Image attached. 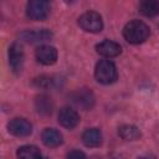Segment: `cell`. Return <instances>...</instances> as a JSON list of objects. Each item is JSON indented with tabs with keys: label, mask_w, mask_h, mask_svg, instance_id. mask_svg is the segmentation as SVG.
Masks as SVG:
<instances>
[{
	"label": "cell",
	"mask_w": 159,
	"mask_h": 159,
	"mask_svg": "<svg viewBox=\"0 0 159 159\" xmlns=\"http://www.w3.org/2000/svg\"><path fill=\"white\" fill-rule=\"evenodd\" d=\"M118 134L124 140H137L140 138V130L132 124H122L118 128Z\"/></svg>",
	"instance_id": "cell-14"
},
{
	"label": "cell",
	"mask_w": 159,
	"mask_h": 159,
	"mask_svg": "<svg viewBox=\"0 0 159 159\" xmlns=\"http://www.w3.org/2000/svg\"><path fill=\"white\" fill-rule=\"evenodd\" d=\"M42 142L45 145L50 147V148H55L62 144V134L60 133V130L55 129V128H46L42 132Z\"/></svg>",
	"instance_id": "cell-13"
},
{
	"label": "cell",
	"mask_w": 159,
	"mask_h": 159,
	"mask_svg": "<svg viewBox=\"0 0 159 159\" xmlns=\"http://www.w3.org/2000/svg\"><path fill=\"white\" fill-rule=\"evenodd\" d=\"M41 159H47V158H41Z\"/></svg>",
	"instance_id": "cell-20"
},
{
	"label": "cell",
	"mask_w": 159,
	"mask_h": 159,
	"mask_svg": "<svg viewBox=\"0 0 159 159\" xmlns=\"http://www.w3.org/2000/svg\"><path fill=\"white\" fill-rule=\"evenodd\" d=\"M58 123L67 129H72L80 123V116L73 108L63 107L58 112Z\"/></svg>",
	"instance_id": "cell-9"
},
{
	"label": "cell",
	"mask_w": 159,
	"mask_h": 159,
	"mask_svg": "<svg viewBox=\"0 0 159 159\" xmlns=\"http://www.w3.org/2000/svg\"><path fill=\"white\" fill-rule=\"evenodd\" d=\"M35 107H36V109H37V112L40 114L47 116V114H51V112L53 109V103H52V101H51L50 97L41 94V96L36 97V99H35Z\"/></svg>",
	"instance_id": "cell-16"
},
{
	"label": "cell",
	"mask_w": 159,
	"mask_h": 159,
	"mask_svg": "<svg viewBox=\"0 0 159 159\" xmlns=\"http://www.w3.org/2000/svg\"><path fill=\"white\" fill-rule=\"evenodd\" d=\"M51 10V5L46 0H31L26 5V15L31 20H45Z\"/></svg>",
	"instance_id": "cell-4"
},
{
	"label": "cell",
	"mask_w": 159,
	"mask_h": 159,
	"mask_svg": "<svg viewBox=\"0 0 159 159\" xmlns=\"http://www.w3.org/2000/svg\"><path fill=\"white\" fill-rule=\"evenodd\" d=\"M150 35L149 26L140 20H132L123 27V37L129 43H142Z\"/></svg>",
	"instance_id": "cell-1"
},
{
	"label": "cell",
	"mask_w": 159,
	"mask_h": 159,
	"mask_svg": "<svg viewBox=\"0 0 159 159\" xmlns=\"http://www.w3.org/2000/svg\"><path fill=\"white\" fill-rule=\"evenodd\" d=\"M35 56L40 63H42L45 66H50L57 61V50L53 46L42 45V46H39L36 48Z\"/></svg>",
	"instance_id": "cell-8"
},
{
	"label": "cell",
	"mask_w": 159,
	"mask_h": 159,
	"mask_svg": "<svg viewBox=\"0 0 159 159\" xmlns=\"http://www.w3.org/2000/svg\"><path fill=\"white\" fill-rule=\"evenodd\" d=\"M138 159H157L154 155H152V154H145V155H142V157H139Z\"/></svg>",
	"instance_id": "cell-19"
},
{
	"label": "cell",
	"mask_w": 159,
	"mask_h": 159,
	"mask_svg": "<svg viewBox=\"0 0 159 159\" xmlns=\"http://www.w3.org/2000/svg\"><path fill=\"white\" fill-rule=\"evenodd\" d=\"M19 159H41L40 149L35 145H22L17 149Z\"/></svg>",
	"instance_id": "cell-17"
},
{
	"label": "cell",
	"mask_w": 159,
	"mask_h": 159,
	"mask_svg": "<svg viewBox=\"0 0 159 159\" xmlns=\"http://www.w3.org/2000/svg\"><path fill=\"white\" fill-rule=\"evenodd\" d=\"M20 37L30 43L35 42H45L52 37V32L47 29H40V30H26L20 34Z\"/></svg>",
	"instance_id": "cell-10"
},
{
	"label": "cell",
	"mask_w": 159,
	"mask_h": 159,
	"mask_svg": "<svg viewBox=\"0 0 159 159\" xmlns=\"http://www.w3.org/2000/svg\"><path fill=\"white\" fill-rule=\"evenodd\" d=\"M103 137L98 128H88L82 134V142L88 148H96L102 144Z\"/></svg>",
	"instance_id": "cell-12"
},
{
	"label": "cell",
	"mask_w": 159,
	"mask_h": 159,
	"mask_svg": "<svg viewBox=\"0 0 159 159\" xmlns=\"http://www.w3.org/2000/svg\"><path fill=\"white\" fill-rule=\"evenodd\" d=\"M96 50H97V52L101 56H103L106 58L116 57V56H118L122 52L120 45L117 43V42H114V41H111V40H104V41L97 43Z\"/></svg>",
	"instance_id": "cell-11"
},
{
	"label": "cell",
	"mask_w": 159,
	"mask_h": 159,
	"mask_svg": "<svg viewBox=\"0 0 159 159\" xmlns=\"http://www.w3.org/2000/svg\"><path fill=\"white\" fill-rule=\"evenodd\" d=\"M78 25L82 30L92 34H97L103 29L102 17L96 11H86L84 14H82L78 19Z\"/></svg>",
	"instance_id": "cell-3"
},
{
	"label": "cell",
	"mask_w": 159,
	"mask_h": 159,
	"mask_svg": "<svg viewBox=\"0 0 159 159\" xmlns=\"http://www.w3.org/2000/svg\"><path fill=\"white\" fill-rule=\"evenodd\" d=\"M94 76L99 83L111 84V83L116 82V80L118 77V72H117L116 65L111 60H101L96 65Z\"/></svg>",
	"instance_id": "cell-2"
},
{
	"label": "cell",
	"mask_w": 159,
	"mask_h": 159,
	"mask_svg": "<svg viewBox=\"0 0 159 159\" xmlns=\"http://www.w3.org/2000/svg\"><path fill=\"white\" fill-rule=\"evenodd\" d=\"M70 98L77 107L82 108L84 111L91 109L94 104V96L88 88H80V89L72 92Z\"/></svg>",
	"instance_id": "cell-5"
},
{
	"label": "cell",
	"mask_w": 159,
	"mask_h": 159,
	"mask_svg": "<svg viewBox=\"0 0 159 159\" xmlns=\"http://www.w3.org/2000/svg\"><path fill=\"white\" fill-rule=\"evenodd\" d=\"M7 130L16 137H27L32 133V124L25 118H14L7 123Z\"/></svg>",
	"instance_id": "cell-7"
},
{
	"label": "cell",
	"mask_w": 159,
	"mask_h": 159,
	"mask_svg": "<svg viewBox=\"0 0 159 159\" xmlns=\"http://www.w3.org/2000/svg\"><path fill=\"white\" fill-rule=\"evenodd\" d=\"M139 11L147 17H154L159 15V1L145 0L139 4Z\"/></svg>",
	"instance_id": "cell-15"
},
{
	"label": "cell",
	"mask_w": 159,
	"mask_h": 159,
	"mask_svg": "<svg viewBox=\"0 0 159 159\" xmlns=\"http://www.w3.org/2000/svg\"><path fill=\"white\" fill-rule=\"evenodd\" d=\"M9 65L14 73H19L24 66V50L17 42H14L9 47Z\"/></svg>",
	"instance_id": "cell-6"
},
{
	"label": "cell",
	"mask_w": 159,
	"mask_h": 159,
	"mask_svg": "<svg viewBox=\"0 0 159 159\" xmlns=\"http://www.w3.org/2000/svg\"><path fill=\"white\" fill-rule=\"evenodd\" d=\"M67 159H87V157L81 150H71L67 154Z\"/></svg>",
	"instance_id": "cell-18"
}]
</instances>
